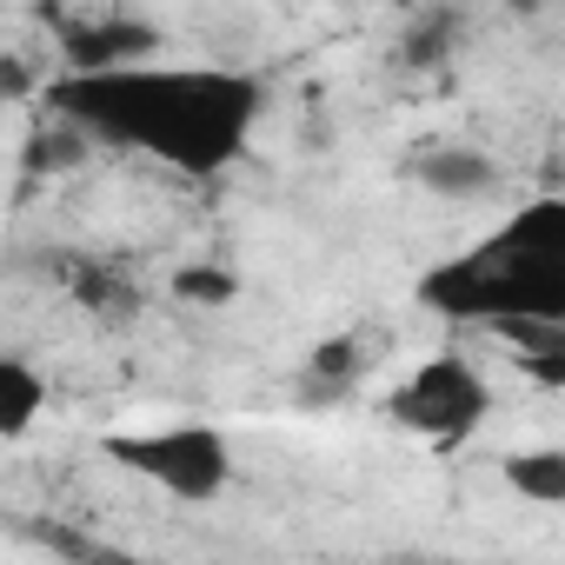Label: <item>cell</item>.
Masks as SVG:
<instances>
[{"label":"cell","mask_w":565,"mask_h":565,"mask_svg":"<svg viewBox=\"0 0 565 565\" xmlns=\"http://www.w3.org/2000/svg\"><path fill=\"white\" fill-rule=\"evenodd\" d=\"M61 54L67 74H107V67H140L160 54V34L134 14H87L61 28Z\"/></svg>","instance_id":"5"},{"label":"cell","mask_w":565,"mask_h":565,"mask_svg":"<svg viewBox=\"0 0 565 565\" xmlns=\"http://www.w3.org/2000/svg\"><path fill=\"white\" fill-rule=\"evenodd\" d=\"M100 459L180 505H213L233 486V439L206 419L114 426V433H100Z\"/></svg>","instance_id":"3"},{"label":"cell","mask_w":565,"mask_h":565,"mask_svg":"<svg viewBox=\"0 0 565 565\" xmlns=\"http://www.w3.org/2000/svg\"><path fill=\"white\" fill-rule=\"evenodd\" d=\"M386 419L426 446H466L492 419V380L466 353H433L393 386Z\"/></svg>","instance_id":"4"},{"label":"cell","mask_w":565,"mask_h":565,"mask_svg":"<svg viewBox=\"0 0 565 565\" xmlns=\"http://www.w3.org/2000/svg\"><path fill=\"white\" fill-rule=\"evenodd\" d=\"M505 479H512V492L525 499V505H565V446H525V452H512L505 459Z\"/></svg>","instance_id":"8"},{"label":"cell","mask_w":565,"mask_h":565,"mask_svg":"<svg viewBox=\"0 0 565 565\" xmlns=\"http://www.w3.org/2000/svg\"><path fill=\"white\" fill-rule=\"evenodd\" d=\"M47 120L74 127L87 147H120L147 153L167 173L213 180L226 173L266 114V87L239 67H173V61H140V67H107V74H61L47 81Z\"/></svg>","instance_id":"1"},{"label":"cell","mask_w":565,"mask_h":565,"mask_svg":"<svg viewBox=\"0 0 565 565\" xmlns=\"http://www.w3.org/2000/svg\"><path fill=\"white\" fill-rule=\"evenodd\" d=\"M180 294H186V300H226V279H206V273H180Z\"/></svg>","instance_id":"9"},{"label":"cell","mask_w":565,"mask_h":565,"mask_svg":"<svg viewBox=\"0 0 565 565\" xmlns=\"http://www.w3.org/2000/svg\"><path fill=\"white\" fill-rule=\"evenodd\" d=\"M413 300L439 320H479L499 333L565 327V200H532L466 253L439 259Z\"/></svg>","instance_id":"2"},{"label":"cell","mask_w":565,"mask_h":565,"mask_svg":"<svg viewBox=\"0 0 565 565\" xmlns=\"http://www.w3.org/2000/svg\"><path fill=\"white\" fill-rule=\"evenodd\" d=\"M406 173H413V186H426L433 200H486V193H499V160L486 153V147H472V140H439V147H419L413 160H406Z\"/></svg>","instance_id":"6"},{"label":"cell","mask_w":565,"mask_h":565,"mask_svg":"<svg viewBox=\"0 0 565 565\" xmlns=\"http://www.w3.org/2000/svg\"><path fill=\"white\" fill-rule=\"evenodd\" d=\"M41 413H47V380L21 353H0V439H28Z\"/></svg>","instance_id":"7"}]
</instances>
